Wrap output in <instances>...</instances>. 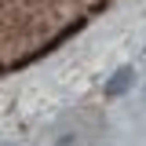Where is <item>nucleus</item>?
Listing matches in <instances>:
<instances>
[{
	"label": "nucleus",
	"mask_w": 146,
	"mask_h": 146,
	"mask_svg": "<svg viewBox=\"0 0 146 146\" xmlns=\"http://www.w3.org/2000/svg\"><path fill=\"white\" fill-rule=\"evenodd\" d=\"M131 84H135V70H131V66H121V70L106 80V99H121Z\"/></svg>",
	"instance_id": "f257e3e1"
}]
</instances>
